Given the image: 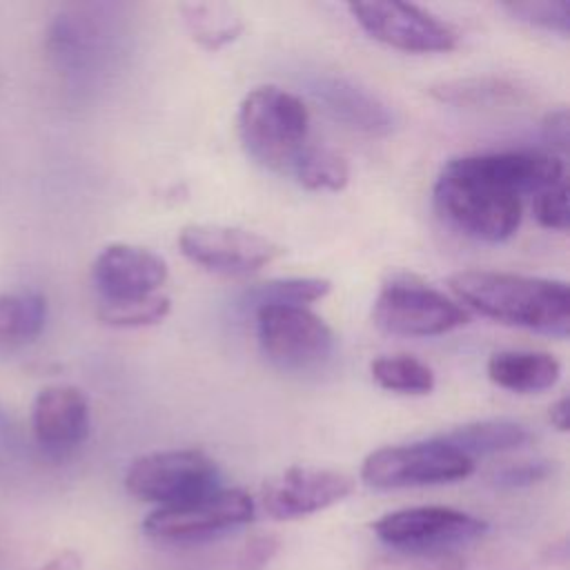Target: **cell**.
Instances as JSON below:
<instances>
[{"mask_svg": "<svg viewBox=\"0 0 570 570\" xmlns=\"http://www.w3.org/2000/svg\"><path fill=\"white\" fill-rule=\"evenodd\" d=\"M541 129H543V138L550 142L552 149H557L559 154L568 151V129H570V125H568V109L566 107L548 111L543 122H541Z\"/></svg>", "mask_w": 570, "mask_h": 570, "instance_id": "obj_30", "label": "cell"}, {"mask_svg": "<svg viewBox=\"0 0 570 570\" xmlns=\"http://www.w3.org/2000/svg\"><path fill=\"white\" fill-rule=\"evenodd\" d=\"M125 488L136 499L165 508L218 490L220 472L200 450H163L131 461Z\"/></svg>", "mask_w": 570, "mask_h": 570, "instance_id": "obj_5", "label": "cell"}, {"mask_svg": "<svg viewBox=\"0 0 570 570\" xmlns=\"http://www.w3.org/2000/svg\"><path fill=\"white\" fill-rule=\"evenodd\" d=\"M365 570H463V559L454 550H392Z\"/></svg>", "mask_w": 570, "mask_h": 570, "instance_id": "obj_26", "label": "cell"}, {"mask_svg": "<svg viewBox=\"0 0 570 570\" xmlns=\"http://www.w3.org/2000/svg\"><path fill=\"white\" fill-rule=\"evenodd\" d=\"M459 301L505 325L566 338L570 294L563 281L494 269H461L450 276Z\"/></svg>", "mask_w": 570, "mask_h": 570, "instance_id": "obj_2", "label": "cell"}, {"mask_svg": "<svg viewBox=\"0 0 570 570\" xmlns=\"http://www.w3.org/2000/svg\"><path fill=\"white\" fill-rule=\"evenodd\" d=\"M178 247L191 263L223 276H245L283 256V247L258 232L212 223L183 227Z\"/></svg>", "mask_w": 570, "mask_h": 570, "instance_id": "obj_9", "label": "cell"}, {"mask_svg": "<svg viewBox=\"0 0 570 570\" xmlns=\"http://www.w3.org/2000/svg\"><path fill=\"white\" fill-rule=\"evenodd\" d=\"M354 492V479L338 470L294 465L263 483V510L278 521L301 519L341 503Z\"/></svg>", "mask_w": 570, "mask_h": 570, "instance_id": "obj_12", "label": "cell"}, {"mask_svg": "<svg viewBox=\"0 0 570 570\" xmlns=\"http://www.w3.org/2000/svg\"><path fill=\"white\" fill-rule=\"evenodd\" d=\"M430 94L448 105L456 107H505L521 102L523 89L514 82L497 76H481V78H459L434 85Z\"/></svg>", "mask_w": 570, "mask_h": 570, "instance_id": "obj_21", "label": "cell"}, {"mask_svg": "<svg viewBox=\"0 0 570 570\" xmlns=\"http://www.w3.org/2000/svg\"><path fill=\"white\" fill-rule=\"evenodd\" d=\"M568 416H570L568 396H561V399H557V401L550 405L548 419H550V423H552L559 432H566V430H568Z\"/></svg>", "mask_w": 570, "mask_h": 570, "instance_id": "obj_34", "label": "cell"}, {"mask_svg": "<svg viewBox=\"0 0 570 570\" xmlns=\"http://www.w3.org/2000/svg\"><path fill=\"white\" fill-rule=\"evenodd\" d=\"M82 559L78 552L73 550H62L58 554H53L51 559H47L42 566L33 568V570H80Z\"/></svg>", "mask_w": 570, "mask_h": 570, "instance_id": "obj_33", "label": "cell"}, {"mask_svg": "<svg viewBox=\"0 0 570 570\" xmlns=\"http://www.w3.org/2000/svg\"><path fill=\"white\" fill-rule=\"evenodd\" d=\"M332 283L318 276H294V278H274L252 285L243 294V305L249 309L267 305H296L307 307V303L321 301L330 294Z\"/></svg>", "mask_w": 570, "mask_h": 570, "instance_id": "obj_22", "label": "cell"}, {"mask_svg": "<svg viewBox=\"0 0 570 570\" xmlns=\"http://www.w3.org/2000/svg\"><path fill=\"white\" fill-rule=\"evenodd\" d=\"M372 318L396 336H436L465 325L470 314L436 287L412 276H396L379 289Z\"/></svg>", "mask_w": 570, "mask_h": 570, "instance_id": "obj_7", "label": "cell"}, {"mask_svg": "<svg viewBox=\"0 0 570 570\" xmlns=\"http://www.w3.org/2000/svg\"><path fill=\"white\" fill-rule=\"evenodd\" d=\"M256 334L263 354L285 372L321 367L334 352L330 325L307 307L267 305L256 312Z\"/></svg>", "mask_w": 570, "mask_h": 570, "instance_id": "obj_8", "label": "cell"}, {"mask_svg": "<svg viewBox=\"0 0 570 570\" xmlns=\"http://www.w3.org/2000/svg\"><path fill=\"white\" fill-rule=\"evenodd\" d=\"M47 323V298L33 289L0 294V350L31 343Z\"/></svg>", "mask_w": 570, "mask_h": 570, "instance_id": "obj_19", "label": "cell"}, {"mask_svg": "<svg viewBox=\"0 0 570 570\" xmlns=\"http://www.w3.org/2000/svg\"><path fill=\"white\" fill-rule=\"evenodd\" d=\"M534 218L541 227L552 232H566L568 229V187L566 180H559L554 185H548L534 194L532 200Z\"/></svg>", "mask_w": 570, "mask_h": 570, "instance_id": "obj_28", "label": "cell"}, {"mask_svg": "<svg viewBox=\"0 0 570 570\" xmlns=\"http://www.w3.org/2000/svg\"><path fill=\"white\" fill-rule=\"evenodd\" d=\"M314 98L343 127L365 136H390L396 127L392 109L363 85L343 76H318L312 82Z\"/></svg>", "mask_w": 570, "mask_h": 570, "instance_id": "obj_16", "label": "cell"}, {"mask_svg": "<svg viewBox=\"0 0 570 570\" xmlns=\"http://www.w3.org/2000/svg\"><path fill=\"white\" fill-rule=\"evenodd\" d=\"M31 432L49 456L73 452L89 434V403L73 385H47L31 405Z\"/></svg>", "mask_w": 570, "mask_h": 570, "instance_id": "obj_14", "label": "cell"}, {"mask_svg": "<svg viewBox=\"0 0 570 570\" xmlns=\"http://www.w3.org/2000/svg\"><path fill=\"white\" fill-rule=\"evenodd\" d=\"M552 463L550 461H521V463H514V465H508L503 470H499L494 474V481L497 485H503V488H523V485H532L541 479H546L550 472H552Z\"/></svg>", "mask_w": 570, "mask_h": 570, "instance_id": "obj_29", "label": "cell"}, {"mask_svg": "<svg viewBox=\"0 0 570 570\" xmlns=\"http://www.w3.org/2000/svg\"><path fill=\"white\" fill-rule=\"evenodd\" d=\"M292 176L307 189L338 191L350 180V167L347 160L336 151L309 142L298 163L294 165Z\"/></svg>", "mask_w": 570, "mask_h": 570, "instance_id": "obj_24", "label": "cell"}, {"mask_svg": "<svg viewBox=\"0 0 570 570\" xmlns=\"http://www.w3.org/2000/svg\"><path fill=\"white\" fill-rule=\"evenodd\" d=\"M372 528L392 550H452L479 539L488 523L454 508L419 505L383 514Z\"/></svg>", "mask_w": 570, "mask_h": 570, "instance_id": "obj_11", "label": "cell"}, {"mask_svg": "<svg viewBox=\"0 0 570 570\" xmlns=\"http://www.w3.org/2000/svg\"><path fill=\"white\" fill-rule=\"evenodd\" d=\"M472 472L474 461L436 436L379 448L370 452L361 465V479L376 490L452 483Z\"/></svg>", "mask_w": 570, "mask_h": 570, "instance_id": "obj_4", "label": "cell"}, {"mask_svg": "<svg viewBox=\"0 0 570 570\" xmlns=\"http://www.w3.org/2000/svg\"><path fill=\"white\" fill-rule=\"evenodd\" d=\"M372 379L390 392L396 394H430L434 390V374L432 370L410 356V354H394V356H379L370 363Z\"/></svg>", "mask_w": 570, "mask_h": 570, "instance_id": "obj_23", "label": "cell"}, {"mask_svg": "<svg viewBox=\"0 0 570 570\" xmlns=\"http://www.w3.org/2000/svg\"><path fill=\"white\" fill-rule=\"evenodd\" d=\"M167 263L151 249L111 243L91 265V283L100 303H122L158 294L167 281Z\"/></svg>", "mask_w": 570, "mask_h": 570, "instance_id": "obj_13", "label": "cell"}, {"mask_svg": "<svg viewBox=\"0 0 570 570\" xmlns=\"http://www.w3.org/2000/svg\"><path fill=\"white\" fill-rule=\"evenodd\" d=\"M352 18L379 42L410 53H441L459 45V31L434 13L407 2H350Z\"/></svg>", "mask_w": 570, "mask_h": 570, "instance_id": "obj_10", "label": "cell"}, {"mask_svg": "<svg viewBox=\"0 0 570 570\" xmlns=\"http://www.w3.org/2000/svg\"><path fill=\"white\" fill-rule=\"evenodd\" d=\"M503 9L530 27L554 31L559 36L570 33V4L568 0H521L505 2Z\"/></svg>", "mask_w": 570, "mask_h": 570, "instance_id": "obj_27", "label": "cell"}, {"mask_svg": "<svg viewBox=\"0 0 570 570\" xmlns=\"http://www.w3.org/2000/svg\"><path fill=\"white\" fill-rule=\"evenodd\" d=\"M238 136L256 163L272 171L292 174L309 145V111L287 89L256 87L240 102Z\"/></svg>", "mask_w": 570, "mask_h": 570, "instance_id": "obj_3", "label": "cell"}, {"mask_svg": "<svg viewBox=\"0 0 570 570\" xmlns=\"http://www.w3.org/2000/svg\"><path fill=\"white\" fill-rule=\"evenodd\" d=\"M171 301L165 294H151L145 298L122 303H100L98 316L114 327H142L163 321L169 314Z\"/></svg>", "mask_w": 570, "mask_h": 570, "instance_id": "obj_25", "label": "cell"}, {"mask_svg": "<svg viewBox=\"0 0 570 570\" xmlns=\"http://www.w3.org/2000/svg\"><path fill=\"white\" fill-rule=\"evenodd\" d=\"M559 374L561 363L548 352L503 350L488 361L490 381L519 394L543 392L559 381Z\"/></svg>", "mask_w": 570, "mask_h": 570, "instance_id": "obj_17", "label": "cell"}, {"mask_svg": "<svg viewBox=\"0 0 570 570\" xmlns=\"http://www.w3.org/2000/svg\"><path fill=\"white\" fill-rule=\"evenodd\" d=\"M436 439L474 461V456L499 454L521 448L523 443H528L530 432L521 423L510 419H485L436 434Z\"/></svg>", "mask_w": 570, "mask_h": 570, "instance_id": "obj_18", "label": "cell"}, {"mask_svg": "<svg viewBox=\"0 0 570 570\" xmlns=\"http://www.w3.org/2000/svg\"><path fill=\"white\" fill-rule=\"evenodd\" d=\"M563 180V160L543 151H492L452 158L434 183L436 212L485 243L508 240L521 225L523 196Z\"/></svg>", "mask_w": 570, "mask_h": 570, "instance_id": "obj_1", "label": "cell"}, {"mask_svg": "<svg viewBox=\"0 0 570 570\" xmlns=\"http://www.w3.org/2000/svg\"><path fill=\"white\" fill-rule=\"evenodd\" d=\"M180 13L191 38L209 51L234 42L245 29L240 11L227 2H185Z\"/></svg>", "mask_w": 570, "mask_h": 570, "instance_id": "obj_20", "label": "cell"}, {"mask_svg": "<svg viewBox=\"0 0 570 570\" xmlns=\"http://www.w3.org/2000/svg\"><path fill=\"white\" fill-rule=\"evenodd\" d=\"M109 42V24L87 7L58 13L47 33L49 53L67 73H89L105 60Z\"/></svg>", "mask_w": 570, "mask_h": 570, "instance_id": "obj_15", "label": "cell"}, {"mask_svg": "<svg viewBox=\"0 0 570 570\" xmlns=\"http://www.w3.org/2000/svg\"><path fill=\"white\" fill-rule=\"evenodd\" d=\"M274 550H276V541H274V539H269V537L254 539V541L245 548V552H243V557H240L243 570H261V568L272 559Z\"/></svg>", "mask_w": 570, "mask_h": 570, "instance_id": "obj_31", "label": "cell"}, {"mask_svg": "<svg viewBox=\"0 0 570 570\" xmlns=\"http://www.w3.org/2000/svg\"><path fill=\"white\" fill-rule=\"evenodd\" d=\"M18 445H20L18 428H16L13 419H11V414L7 412V407L0 403V459L16 456L18 454Z\"/></svg>", "mask_w": 570, "mask_h": 570, "instance_id": "obj_32", "label": "cell"}, {"mask_svg": "<svg viewBox=\"0 0 570 570\" xmlns=\"http://www.w3.org/2000/svg\"><path fill=\"white\" fill-rule=\"evenodd\" d=\"M252 519L254 501L247 492L218 488L176 505L156 508L142 521V532L165 543H198L236 530Z\"/></svg>", "mask_w": 570, "mask_h": 570, "instance_id": "obj_6", "label": "cell"}]
</instances>
